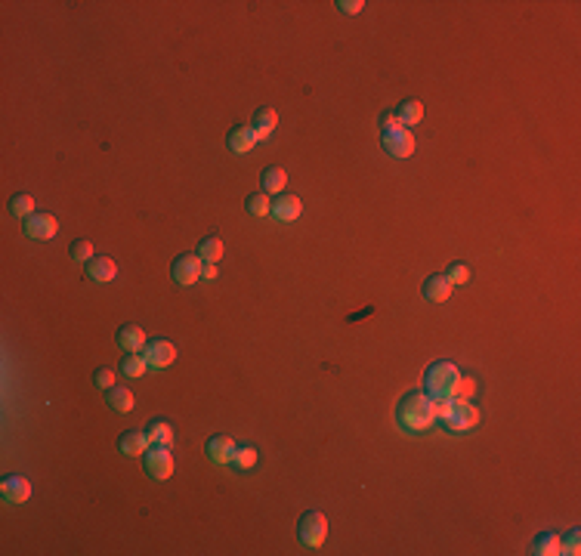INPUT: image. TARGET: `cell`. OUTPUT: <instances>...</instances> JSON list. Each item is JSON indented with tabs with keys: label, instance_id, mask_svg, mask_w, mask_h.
<instances>
[{
	"label": "cell",
	"instance_id": "7",
	"mask_svg": "<svg viewBox=\"0 0 581 556\" xmlns=\"http://www.w3.org/2000/svg\"><path fill=\"white\" fill-rule=\"evenodd\" d=\"M201 266H204V260L198 254H183L174 260L170 272H174L176 285H192V281H201Z\"/></svg>",
	"mask_w": 581,
	"mask_h": 556
},
{
	"label": "cell",
	"instance_id": "26",
	"mask_svg": "<svg viewBox=\"0 0 581 556\" xmlns=\"http://www.w3.org/2000/svg\"><path fill=\"white\" fill-rule=\"evenodd\" d=\"M244 207H247V214H254V216H266L269 210H273V201H269L266 192H254L244 198Z\"/></svg>",
	"mask_w": 581,
	"mask_h": 556
},
{
	"label": "cell",
	"instance_id": "15",
	"mask_svg": "<svg viewBox=\"0 0 581 556\" xmlns=\"http://www.w3.org/2000/svg\"><path fill=\"white\" fill-rule=\"evenodd\" d=\"M257 143H260V139H257V133H254L251 127H235L229 133V148L235 155H247Z\"/></svg>",
	"mask_w": 581,
	"mask_h": 556
},
{
	"label": "cell",
	"instance_id": "32",
	"mask_svg": "<svg viewBox=\"0 0 581 556\" xmlns=\"http://www.w3.org/2000/svg\"><path fill=\"white\" fill-rule=\"evenodd\" d=\"M93 380H96V387L112 389L115 387V371H112V368H99V371L93 374Z\"/></svg>",
	"mask_w": 581,
	"mask_h": 556
},
{
	"label": "cell",
	"instance_id": "10",
	"mask_svg": "<svg viewBox=\"0 0 581 556\" xmlns=\"http://www.w3.org/2000/svg\"><path fill=\"white\" fill-rule=\"evenodd\" d=\"M143 356H145V362H149V368H158L161 371V368H167L176 358V347L167 340H152L143 347Z\"/></svg>",
	"mask_w": 581,
	"mask_h": 556
},
{
	"label": "cell",
	"instance_id": "2",
	"mask_svg": "<svg viewBox=\"0 0 581 556\" xmlns=\"http://www.w3.org/2000/svg\"><path fill=\"white\" fill-rule=\"evenodd\" d=\"M436 418L443 420V427L448 433H467V429H474L479 424L476 405H470L467 399H455V396L436 399Z\"/></svg>",
	"mask_w": 581,
	"mask_h": 556
},
{
	"label": "cell",
	"instance_id": "23",
	"mask_svg": "<svg viewBox=\"0 0 581 556\" xmlns=\"http://www.w3.org/2000/svg\"><path fill=\"white\" fill-rule=\"evenodd\" d=\"M145 436H149L152 445H167V448L174 445V429H170V424H164V420H152Z\"/></svg>",
	"mask_w": 581,
	"mask_h": 556
},
{
	"label": "cell",
	"instance_id": "29",
	"mask_svg": "<svg viewBox=\"0 0 581 556\" xmlns=\"http://www.w3.org/2000/svg\"><path fill=\"white\" fill-rule=\"evenodd\" d=\"M560 550L569 553V556H578V553H581V531H578V529H572L566 538H560Z\"/></svg>",
	"mask_w": 581,
	"mask_h": 556
},
{
	"label": "cell",
	"instance_id": "18",
	"mask_svg": "<svg viewBox=\"0 0 581 556\" xmlns=\"http://www.w3.org/2000/svg\"><path fill=\"white\" fill-rule=\"evenodd\" d=\"M149 436L145 433H124L121 436V442H118V448L127 454V458H139L143 451H149Z\"/></svg>",
	"mask_w": 581,
	"mask_h": 556
},
{
	"label": "cell",
	"instance_id": "30",
	"mask_svg": "<svg viewBox=\"0 0 581 556\" xmlns=\"http://www.w3.org/2000/svg\"><path fill=\"white\" fill-rule=\"evenodd\" d=\"M72 260H77V263H90L93 260V245H90V241H74V245H72Z\"/></svg>",
	"mask_w": 581,
	"mask_h": 556
},
{
	"label": "cell",
	"instance_id": "6",
	"mask_svg": "<svg viewBox=\"0 0 581 556\" xmlns=\"http://www.w3.org/2000/svg\"><path fill=\"white\" fill-rule=\"evenodd\" d=\"M143 464H145V470H149L152 479L164 482V479H170V476H174V454H170L167 445H149V451H145Z\"/></svg>",
	"mask_w": 581,
	"mask_h": 556
},
{
	"label": "cell",
	"instance_id": "5",
	"mask_svg": "<svg viewBox=\"0 0 581 556\" xmlns=\"http://www.w3.org/2000/svg\"><path fill=\"white\" fill-rule=\"evenodd\" d=\"M384 148H386V155H393V158H408V155L414 152L412 130L402 127V124H390V127H384Z\"/></svg>",
	"mask_w": 581,
	"mask_h": 556
},
{
	"label": "cell",
	"instance_id": "24",
	"mask_svg": "<svg viewBox=\"0 0 581 556\" xmlns=\"http://www.w3.org/2000/svg\"><path fill=\"white\" fill-rule=\"evenodd\" d=\"M532 553H538V556H560V535H554V531H541V535L535 538V550Z\"/></svg>",
	"mask_w": 581,
	"mask_h": 556
},
{
	"label": "cell",
	"instance_id": "19",
	"mask_svg": "<svg viewBox=\"0 0 581 556\" xmlns=\"http://www.w3.org/2000/svg\"><path fill=\"white\" fill-rule=\"evenodd\" d=\"M108 408L112 411H118V414H127V411H133V393H130L127 387H112L108 389Z\"/></svg>",
	"mask_w": 581,
	"mask_h": 556
},
{
	"label": "cell",
	"instance_id": "21",
	"mask_svg": "<svg viewBox=\"0 0 581 556\" xmlns=\"http://www.w3.org/2000/svg\"><path fill=\"white\" fill-rule=\"evenodd\" d=\"M396 117H399L402 127H414V124H421V117H424V105L417 103V99H405V103L399 105Z\"/></svg>",
	"mask_w": 581,
	"mask_h": 556
},
{
	"label": "cell",
	"instance_id": "31",
	"mask_svg": "<svg viewBox=\"0 0 581 556\" xmlns=\"http://www.w3.org/2000/svg\"><path fill=\"white\" fill-rule=\"evenodd\" d=\"M445 278L452 281V285H467V281H470V269H467L464 263H455L452 269L445 272Z\"/></svg>",
	"mask_w": 581,
	"mask_h": 556
},
{
	"label": "cell",
	"instance_id": "22",
	"mask_svg": "<svg viewBox=\"0 0 581 556\" xmlns=\"http://www.w3.org/2000/svg\"><path fill=\"white\" fill-rule=\"evenodd\" d=\"M260 183H263V192H282L285 189V183H288V174H285L282 167H266L263 170V176H260Z\"/></svg>",
	"mask_w": 581,
	"mask_h": 556
},
{
	"label": "cell",
	"instance_id": "17",
	"mask_svg": "<svg viewBox=\"0 0 581 556\" xmlns=\"http://www.w3.org/2000/svg\"><path fill=\"white\" fill-rule=\"evenodd\" d=\"M275 124H278V115H275V108H260V112L254 115V124H251V130L257 133V139H266V136H273Z\"/></svg>",
	"mask_w": 581,
	"mask_h": 556
},
{
	"label": "cell",
	"instance_id": "4",
	"mask_svg": "<svg viewBox=\"0 0 581 556\" xmlns=\"http://www.w3.org/2000/svg\"><path fill=\"white\" fill-rule=\"evenodd\" d=\"M297 535H300V541H303L306 547H322L325 538H328V519H325V513H319V510L303 513V516H300Z\"/></svg>",
	"mask_w": 581,
	"mask_h": 556
},
{
	"label": "cell",
	"instance_id": "12",
	"mask_svg": "<svg viewBox=\"0 0 581 556\" xmlns=\"http://www.w3.org/2000/svg\"><path fill=\"white\" fill-rule=\"evenodd\" d=\"M232 451H235V442L229 436H214L207 442V460L211 464H232Z\"/></svg>",
	"mask_w": 581,
	"mask_h": 556
},
{
	"label": "cell",
	"instance_id": "3",
	"mask_svg": "<svg viewBox=\"0 0 581 556\" xmlns=\"http://www.w3.org/2000/svg\"><path fill=\"white\" fill-rule=\"evenodd\" d=\"M424 380H427V393H430L433 399L455 396V393H458L461 371H458V368H455L452 362H433Z\"/></svg>",
	"mask_w": 581,
	"mask_h": 556
},
{
	"label": "cell",
	"instance_id": "28",
	"mask_svg": "<svg viewBox=\"0 0 581 556\" xmlns=\"http://www.w3.org/2000/svg\"><path fill=\"white\" fill-rule=\"evenodd\" d=\"M10 210H13V216H28L34 214V198L31 195H13V201H10Z\"/></svg>",
	"mask_w": 581,
	"mask_h": 556
},
{
	"label": "cell",
	"instance_id": "27",
	"mask_svg": "<svg viewBox=\"0 0 581 556\" xmlns=\"http://www.w3.org/2000/svg\"><path fill=\"white\" fill-rule=\"evenodd\" d=\"M232 464L238 470H251L257 464V448L254 445H235V451H232Z\"/></svg>",
	"mask_w": 581,
	"mask_h": 556
},
{
	"label": "cell",
	"instance_id": "14",
	"mask_svg": "<svg viewBox=\"0 0 581 556\" xmlns=\"http://www.w3.org/2000/svg\"><path fill=\"white\" fill-rule=\"evenodd\" d=\"M452 287L455 285L445 276H430L424 281V297H427L430 303H445L448 297H452Z\"/></svg>",
	"mask_w": 581,
	"mask_h": 556
},
{
	"label": "cell",
	"instance_id": "16",
	"mask_svg": "<svg viewBox=\"0 0 581 556\" xmlns=\"http://www.w3.org/2000/svg\"><path fill=\"white\" fill-rule=\"evenodd\" d=\"M118 347L127 349V352H136L145 347V331L139 325H124L118 331Z\"/></svg>",
	"mask_w": 581,
	"mask_h": 556
},
{
	"label": "cell",
	"instance_id": "11",
	"mask_svg": "<svg viewBox=\"0 0 581 556\" xmlns=\"http://www.w3.org/2000/svg\"><path fill=\"white\" fill-rule=\"evenodd\" d=\"M300 210H303V205H300L297 195H282V198L273 201L269 216H275L278 223H291V220H297V216H300Z\"/></svg>",
	"mask_w": 581,
	"mask_h": 556
},
{
	"label": "cell",
	"instance_id": "8",
	"mask_svg": "<svg viewBox=\"0 0 581 556\" xmlns=\"http://www.w3.org/2000/svg\"><path fill=\"white\" fill-rule=\"evenodd\" d=\"M0 498H4L6 504H25V500L31 498V482L19 473H10L4 482H0Z\"/></svg>",
	"mask_w": 581,
	"mask_h": 556
},
{
	"label": "cell",
	"instance_id": "13",
	"mask_svg": "<svg viewBox=\"0 0 581 556\" xmlns=\"http://www.w3.org/2000/svg\"><path fill=\"white\" fill-rule=\"evenodd\" d=\"M115 276H118V266H115V260H108V257H93L87 263V278H93L96 285H105Z\"/></svg>",
	"mask_w": 581,
	"mask_h": 556
},
{
	"label": "cell",
	"instance_id": "9",
	"mask_svg": "<svg viewBox=\"0 0 581 556\" xmlns=\"http://www.w3.org/2000/svg\"><path fill=\"white\" fill-rule=\"evenodd\" d=\"M56 232H59V223L50 214H31L25 220V235L34 241H50Z\"/></svg>",
	"mask_w": 581,
	"mask_h": 556
},
{
	"label": "cell",
	"instance_id": "25",
	"mask_svg": "<svg viewBox=\"0 0 581 556\" xmlns=\"http://www.w3.org/2000/svg\"><path fill=\"white\" fill-rule=\"evenodd\" d=\"M195 254H198L204 263H220V257H223V241L216 238V235H211V238H204V241H201Z\"/></svg>",
	"mask_w": 581,
	"mask_h": 556
},
{
	"label": "cell",
	"instance_id": "34",
	"mask_svg": "<svg viewBox=\"0 0 581 556\" xmlns=\"http://www.w3.org/2000/svg\"><path fill=\"white\" fill-rule=\"evenodd\" d=\"M220 272H216V263H204L201 266V281H214Z\"/></svg>",
	"mask_w": 581,
	"mask_h": 556
},
{
	"label": "cell",
	"instance_id": "1",
	"mask_svg": "<svg viewBox=\"0 0 581 556\" xmlns=\"http://www.w3.org/2000/svg\"><path fill=\"white\" fill-rule=\"evenodd\" d=\"M436 420V399L430 393H412L399 402L396 408V424L405 433H424Z\"/></svg>",
	"mask_w": 581,
	"mask_h": 556
},
{
	"label": "cell",
	"instance_id": "33",
	"mask_svg": "<svg viewBox=\"0 0 581 556\" xmlns=\"http://www.w3.org/2000/svg\"><path fill=\"white\" fill-rule=\"evenodd\" d=\"M362 6H365L362 0H337V10L346 13V15H355V13L362 10Z\"/></svg>",
	"mask_w": 581,
	"mask_h": 556
},
{
	"label": "cell",
	"instance_id": "20",
	"mask_svg": "<svg viewBox=\"0 0 581 556\" xmlns=\"http://www.w3.org/2000/svg\"><path fill=\"white\" fill-rule=\"evenodd\" d=\"M145 371H149V362H145L143 352H127V356L121 358V374H124V377H143Z\"/></svg>",
	"mask_w": 581,
	"mask_h": 556
}]
</instances>
